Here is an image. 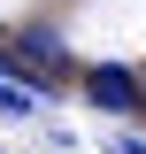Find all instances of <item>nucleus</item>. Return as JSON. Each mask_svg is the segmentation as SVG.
<instances>
[{"label":"nucleus","mask_w":146,"mask_h":154,"mask_svg":"<svg viewBox=\"0 0 146 154\" xmlns=\"http://www.w3.org/2000/svg\"><path fill=\"white\" fill-rule=\"evenodd\" d=\"M85 100L100 116H138L146 108V77L123 69V62H92V69H85Z\"/></svg>","instance_id":"1"},{"label":"nucleus","mask_w":146,"mask_h":154,"mask_svg":"<svg viewBox=\"0 0 146 154\" xmlns=\"http://www.w3.org/2000/svg\"><path fill=\"white\" fill-rule=\"evenodd\" d=\"M100 154H146V139H131V131H108V139H100Z\"/></svg>","instance_id":"2"}]
</instances>
